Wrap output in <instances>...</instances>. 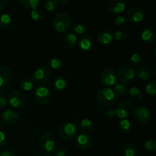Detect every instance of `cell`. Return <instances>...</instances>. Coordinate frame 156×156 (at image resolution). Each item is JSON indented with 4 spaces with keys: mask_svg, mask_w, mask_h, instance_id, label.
<instances>
[{
    "mask_svg": "<svg viewBox=\"0 0 156 156\" xmlns=\"http://www.w3.org/2000/svg\"><path fill=\"white\" fill-rule=\"evenodd\" d=\"M94 127V125H93L92 122L91 120L88 118H85L80 122L79 123V128H80L82 130L85 131H91Z\"/></svg>",
    "mask_w": 156,
    "mask_h": 156,
    "instance_id": "cell-29",
    "label": "cell"
},
{
    "mask_svg": "<svg viewBox=\"0 0 156 156\" xmlns=\"http://www.w3.org/2000/svg\"><path fill=\"white\" fill-rule=\"evenodd\" d=\"M114 92L115 94L116 98H122L123 95L127 93L128 91V88L126 85L122 83H116L114 85Z\"/></svg>",
    "mask_w": 156,
    "mask_h": 156,
    "instance_id": "cell-23",
    "label": "cell"
},
{
    "mask_svg": "<svg viewBox=\"0 0 156 156\" xmlns=\"http://www.w3.org/2000/svg\"><path fill=\"white\" fill-rule=\"evenodd\" d=\"M91 137L87 134H79L76 139V145L79 149L82 150H88L91 147Z\"/></svg>",
    "mask_w": 156,
    "mask_h": 156,
    "instance_id": "cell-15",
    "label": "cell"
},
{
    "mask_svg": "<svg viewBox=\"0 0 156 156\" xmlns=\"http://www.w3.org/2000/svg\"><path fill=\"white\" fill-rule=\"evenodd\" d=\"M133 111L132 102L129 100H123L117 104L115 109V114L118 118L125 119L129 117Z\"/></svg>",
    "mask_w": 156,
    "mask_h": 156,
    "instance_id": "cell-5",
    "label": "cell"
},
{
    "mask_svg": "<svg viewBox=\"0 0 156 156\" xmlns=\"http://www.w3.org/2000/svg\"><path fill=\"white\" fill-rule=\"evenodd\" d=\"M115 98L114 91L110 88H103L98 91L97 101L104 108L111 106L114 103Z\"/></svg>",
    "mask_w": 156,
    "mask_h": 156,
    "instance_id": "cell-4",
    "label": "cell"
},
{
    "mask_svg": "<svg viewBox=\"0 0 156 156\" xmlns=\"http://www.w3.org/2000/svg\"><path fill=\"white\" fill-rule=\"evenodd\" d=\"M5 1H0V11L3 10L5 7Z\"/></svg>",
    "mask_w": 156,
    "mask_h": 156,
    "instance_id": "cell-45",
    "label": "cell"
},
{
    "mask_svg": "<svg viewBox=\"0 0 156 156\" xmlns=\"http://www.w3.org/2000/svg\"><path fill=\"white\" fill-rule=\"evenodd\" d=\"M141 39L146 44H152L155 40V31L154 29L152 27L144 29L141 34Z\"/></svg>",
    "mask_w": 156,
    "mask_h": 156,
    "instance_id": "cell-18",
    "label": "cell"
},
{
    "mask_svg": "<svg viewBox=\"0 0 156 156\" xmlns=\"http://www.w3.org/2000/svg\"><path fill=\"white\" fill-rule=\"evenodd\" d=\"M74 30L77 34H82L87 31V27L84 24H77L75 25Z\"/></svg>",
    "mask_w": 156,
    "mask_h": 156,
    "instance_id": "cell-40",
    "label": "cell"
},
{
    "mask_svg": "<svg viewBox=\"0 0 156 156\" xmlns=\"http://www.w3.org/2000/svg\"><path fill=\"white\" fill-rule=\"evenodd\" d=\"M43 156H52V155L50 153V152H45Z\"/></svg>",
    "mask_w": 156,
    "mask_h": 156,
    "instance_id": "cell-48",
    "label": "cell"
},
{
    "mask_svg": "<svg viewBox=\"0 0 156 156\" xmlns=\"http://www.w3.org/2000/svg\"><path fill=\"white\" fill-rule=\"evenodd\" d=\"M69 2L68 0H60V1L58 2V3H60V4L62 5H66L68 4Z\"/></svg>",
    "mask_w": 156,
    "mask_h": 156,
    "instance_id": "cell-47",
    "label": "cell"
},
{
    "mask_svg": "<svg viewBox=\"0 0 156 156\" xmlns=\"http://www.w3.org/2000/svg\"><path fill=\"white\" fill-rule=\"evenodd\" d=\"M67 85L66 79L63 76H57L53 81V87L58 91H62L66 89Z\"/></svg>",
    "mask_w": 156,
    "mask_h": 156,
    "instance_id": "cell-22",
    "label": "cell"
},
{
    "mask_svg": "<svg viewBox=\"0 0 156 156\" xmlns=\"http://www.w3.org/2000/svg\"><path fill=\"white\" fill-rule=\"evenodd\" d=\"M133 117L138 123L146 124L150 120L151 114L146 107L138 106L133 111Z\"/></svg>",
    "mask_w": 156,
    "mask_h": 156,
    "instance_id": "cell-6",
    "label": "cell"
},
{
    "mask_svg": "<svg viewBox=\"0 0 156 156\" xmlns=\"http://www.w3.org/2000/svg\"><path fill=\"white\" fill-rule=\"evenodd\" d=\"M152 70L150 66L147 65H143L137 69L138 77L142 80H148L152 76Z\"/></svg>",
    "mask_w": 156,
    "mask_h": 156,
    "instance_id": "cell-20",
    "label": "cell"
},
{
    "mask_svg": "<svg viewBox=\"0 0 156 156\" xmlns=\"http://www.w3.org/2000/svg\"><path fill=\"white\" fill-rule=\"evenodd\" d=\"M0 156H16V155L12 151L4 150L0 152Z\"/></svg>",
    "mask_w": 156,
    "mask_h": 156,
    "instance_id": "cell-44",
    "label": "cell"
},
{
    "mask_svg": "<svg viewBox=\"0 0 156 156\" xmlns=\"http://www.w3.org/2000/svg\"><path fill=\"white\" fill-rule=\"evenodd\" d=\"M9 101L11 106L15 108H22L25 104V98L24 94L19 91H13L9 96Z\"/></svg>",
    "mask_w": 156,
    "mask_h": 156,
    "instance_id": "cell-12",
    "label": "cell"
},
{
    "mask_svg": "<svg viewBox=\"0 0 156 156\" xmlns=\"http://www.w3.org/2000/svg\"><path fill=\"white\" fill-rule=\"evenodd\" d=\"M98 42L101 45H108L111 44L114 40L113 34L110 30H103L98 33L97 36Z\"/></svg>",
    "mask_w": 156,
    "mask_h": 156,
    "instance_id": "cell-17",
    "label": "cell"
},
{
    "mask_svg": "<svg viewBox=\"0 0 156 156\" xmlns=\"http://www.w3.org/2000/svg\"><path fill=\"white\" fill-rule=\"evenodd\" d=\"M129 95L130 99L136 102H139L142 101L143 98V94L141 90L138 88V87L133 86L129 89Z\"/></svg>",
    "mask_w": 156,
    "mask_h": 156,
    "instance_id": "cell-24",
    "label": "cell"
},
{
    "mask_svg": "<svg viewBox=\"0 0 156 156\" xmlns=\"http://www.w3.org/2000/svg\"><path fill=\"white\" fill-rule=\"evenodd\" d=\"M72 21L70 17L65 12H59L53 20V26L59 33H65L69 30Z\"/></svg>",
    "mask_w": 156,
    "mask_h": 156,
    "instance_id": "cell-1",
    "label": "cell"
},
{
    "mask_svg": "<svg viewBox=\"0 0 156 156\" xmlns=\"http://www.w3.org/2000/svg\"><path fill=\"white\" fill-rule=\"evenodd\" d=\"M78 47L82 51H88L92 47V41L89 36L80 37L77 41Z\"/></svg>",
    "mask_w": 156,
    "mask_h": 156,
    "instance_id": "cell-19",
    "label": "cell"
},
{
    "mask_svg": "<svg viewBox=\"0 0 156 156\" xmlns=\"http://www.w3.org/2000/svg\"><path fill=\"white\" fill-rule=\"evenodd\" d=\"M6 91H7V88H6L5 86H3L0 88V92H1V94H5Z\"/></svg>",
    "mask_w": 156,
    "mask_h": 156,
    "instance_id": "cell-46",
    "label": "cell"
},
{
    "mask_svg": "<svg viewBox=\"0 0 156 156\" xmlns=\"http://www.w3.org/2000/svg\"><path fill=\"white\" fill-rule=\"evenodd\" d=\"M12 24V18L9 14H2L0 16V27L2 28H7Z\"/></svg>",
    "mask_w": 156,
    "mask_h": 156,
    "instance_id": "cell-28",
    "label": "cell"
},
{
    "mask_svg": "<svg viewBox=\"0 0 156 156\" xmlns=\"http://www.w3.org/2000/svg\"><path fill=\"white\" fill-rule=\"evenodd\" d=\"M49 65H50V66L51 67L52 69H60L61 67L62 66L63 62H62V59H59V58L55 57L49 61Z\"/></svg>",
    "mask_w": 156,
    "mask_h": 156,
    "instance_id": "cell-34",
    "label": "cell"
},
{
    "mask_svg": "<svg viewBox=\"0 0 156 156\" xmlns=\"http://www.w3.org/2000/svg\"><path fill=\"white\" fill-rule=\"evenodd\" d=\"M107 8L108 10L114 14H120L124 12L126 4L121 0H109L107 2Z\"/></svg>",
    "mask_w": 156,
    "mask_h": 156,
    "instance_id": "cell-14",
    "label": "cell"
},
{
    "mask_svg": "<svg viewBox=\"0 0 156 156\" xmlns=\"http://www.w3.org/2000/svg\"><path fill=\"white\" fill-rule=\"evenodd\" d=\"M145 16V12L140 6H132L126 12V18L133 23L140 22Z\"/></svg>",
    "mask_w": 156,
    "mask_h": 156,
    "instance_id": "cell-11",
    "label": "cell"
},
{
    "mask_svg": "<svg viewBox=\"0 0 156 156\" xmlns=\"http://www.w3.org/2000/svg\"><path fill=\"white\" fill-rule=\"evenodd\" d=\"M34 96L35 99L41 105H47L51 99L50 91L47 87L39 86L34 91Z\"/></svg>",
    "mask_w": 156,
    "mask_h": 156,
    "instance_id": "cell-10",
    "label": "cell"
},
{
    "mask_svg": "<svg viewBox=\"0 0 156 156\" xmlns=\"http://www.w3.org/2000/svg\"><path fill=\"white\" fill-rule=\"evenodd\" d=\"M58 133L59 136L66 141L73 140L77 135V128L69 121H64L60 123L58 127Z\"/></svg>",
    "mask_w": 156,
    "mask_h": 156,
    "instance_id": "cell-3",
    "label": "cell"
},
{
    "mask_svg": "<svg viewBox=\"0 0 156 156\" xmlns=\"http://www.w3.org/2000/svg\"><path fill=\"white\" fill-rule=\"evenodd\" d=\"M12 79V71L5 66H0V88L7 85Z\"/></svg>",
    "mask_w": 156,
    "mask_h": 156,
    "instance_id": "cell-16",
    "label": "cell"
},
{
    "mask_svg": "<svg viewBox=\"0 0 156 156\" xmlns=\"http://www.w3.org/2000/svg\"><path fill=\"white\" fill-rule=\"evenodd\" d=\"M51 77V71L46 66L38 68L34 73L32 79L33 82L36 84H44L49 81Z\"/></svg>",
    "mask_w": 156,
    "mask_h": 156,
    "instance_id": "cell-8",
    "label": "cell"
},
{
    "mask_svg": "<svg viewBox=\"0 0 156 156\" xmlns=\"http://www.w3.org/2000/svg\"><path fill=\"white\" fill-rule=\"evenodd\" d=\"M18 2L23 7L32 9V10L37 9V6L40 4V1L38 0H20Z\"/></svg>",
    "mask_w": 156,
    "mask_h": 156,
    "instance_id": "cell-27",
    "label": "cell"
},
{
    "mask_svg": "<svg viewBox=\"0 0 156 156\" xmlns=\"http://www.w3.org/2000/svg\"><path fill=\"white\" fill-rule=\"evenodd\" d=\"M144 148L148 152H155L156 150V141L155 139H150V140H147L145 143Z\"/></svg>",
    "mask_w": 156,
    "mask_h": 156,
    "instance_id": "cell-35",
    "label": "cell"
},
{
    "mask_svg": "<svg viewBox=\"0 0 156 156\" xmlns=\"http://www.w3.org/2000/svg\"><path fill=\"white\" fill-rule=\"evenodd\" d=\"M122 84L127 85L134 82L136 79V73L131 66L123 65L119 67L117 71V76Z\"/></svg>",
    "mask_w": 156,
    "mask_h": 156,
    "instance_id": "cell-2",
    "label": "cell"
},
{
    "mask_svg": "<svg viewBox=\"0 0 156 156\" xmlns=\"http://www.w3.org/2000/svg\"><path fill=\"white\" fill-rule=\"evenodd\" d=\"M114 39L117 41H124L129 38V34L126 31H123V30H117L113 34Z\"/></svg>",
    "mask_w": 156,
    "mask_h": 156,
    "instance_id": "cell-32",
    "label": "cell"
},
{
    "mask_svg": "<svg viewBox=\"0 0 156 156\" xmlns=\"http://www.w3.org/2000/svg\"><path fill=\"white\" fill-rule=\"evenodd\" d=\"M114 24L115 27H124L126 25V20L123 16H118L115 18L114 21Z\"/></svg>",
    "mask_w": 156,
    "mask_h": 156,
    "instance_id": "cell-38",
    "label": "cell"
},
{
    "mask_svg": "<svg viewBox=\"0 0 156 156\" xmlns=\"http://www.w3.org/2000/svg\"><path fill=\"white\" fill-rule=\"evenodd\" d=\"M101 81L102 83L107 86H112L116 84V77L115 73L111 67L106 66L102 69L100 73Z\"/></svg>",
    "mask_w": 156,
    "mask_h": 156,
    "instance_id": "cell-9",
    "label": "cell"
},
{
    "mask_svg": "<svg viewBox=\"0 0 156 156\" xmlns=\"http://www.w3.org/2000/svg\"><path fill=\"white\" fill-rule=\"evenodd\" d=\"M117 128L122 133H127L131 128L130 122L126 119H122L117 122Z\"/></svg>",
    "mask_w": 156,
    "mask_h": 156,
    "instance_id": "cell-25",
    "label": "cell"
},
{
    "mask_svg": "<svg viewBox=\"0 0 156 156\" xmlns=\"http://www.w3.org/2000/svg\"><path fill=\"white\" fill-rule=\"evenodd\" d=\"M115 116V110H109V111H107L105 113V114H104L105 118L108 119V120H111V119L114 118Z\"/></svg>",
    "mask_w": 156,
    "mask_h": 156,
    "instance_id": "cell-41",
    "label": "cell"
},
{
    "mask_svg": "<svg viewBox=\"0 0 156 156\" xmlns=\"http://www.w3.org/2000/svg\"><path fill=\"white\" fill-rule=\"evenodd\" d=\"M67 150L65 147L60 146L53 149V155L54 156H66Z\"/></svg>",
    "mask_w": 156,
    "mask_h": 156,
    "instance_id": "cell-39",
    "label": "cell"
},
{
    "mask_svg": "<svg viewBox=\"0 0 156 156\" xmlns=\"http://www.w3.org/2000/svg\"><path fill=\"white\" fill-rule=\"evenodd\" d=\"M59 3L56 0H48L44 2V9L47 12H53L58 8Z\"/></svg>",
    "mask_w": 156,
    "mask_h": 156,
    "instance_id": "cell-30",
    "label": "cell"
},
{
    "mask_svg": "<svg viewBox=\"0 0 156 156\" xmlns=\"http://www.w3.org/2000/svg\"><path fill=\"white\" fill-rule=\"evenodd\" d=\"M63 44L67 49H71L74 47L77 43V37L76 34L73 33H69L65 35L63 37Z\"/></svg>",
    "mask_w": 156,
    "mask_h": 156,
    "instance_id": "cell-21",
    "label": "cell"
},
{
    "mask_svg": "<svg viewBox=\"0 0 156 156\" xmlns=\"http://www.w3.org/2000/svg\"><path fill=\"white\" fill-rule=\"evenodd\" d=\"M143 61V56L140 53H135L131 56L130 57V62L133 66H136L140 64Z\"/></svg>",
    "mask_w": 156,
    "mask_h": 156,
    "instance_id": "cell-37",
    "label": "cell"
},
{
    "mask_svg": "<svg viewBox=\"0 0 156 156\" xmlns=\"http://www.w3.org/2000/svg\"><path fill=\"white\" fill-rule=\"evenodd\" d=\"M20 85H21V88H22L24 91H28L33 88V82L30 80H29L28 79H23L20 82Z\"/></svg>",
    "mask_w": 156,
    "mask_h": 156,
    "instance_id": "cell-36",
    "label": "cell"
},
{
    "mask_svg": "<svg viewBox=\"0 0 156 156\" xmlns=\"http://www.w3.org/2000/svg\"><path fill=\"white\" fill-rule=\"evenodd\" d=\"M1 117L2 120L5 124L10 125V126L17 124L20 119L19 114L16 111H13V110H5L2 114Z\"/></svg>",
    "mask_w": 156,
    "mask_h": 156,
    "instance_id": "cell-13",
    "label": "cell"
},
{
    "mask_svg": "<svg viewBox=\"0 0 156 156\" xmlns=\"http://www.w3.org/2000/svg\"><path fill=\"white\" fill-rule=\"evenodd\" d=\"M44 12L41 9H33L30 12V17L34 21H41L44 18Z\"/></svg>",
    "mask_w": 156,
    "mask_h": 156,
    "instance_id": "cell-31",
    "label": "cell"
},
{
    "mask_svg": "<svg viewBox=\"0 0 156 156\" xmlns=\"http://www.w3.org/2000/svg\"><path fill=\"white\" fill-rule=\"evenodd\" d=\"M6 144V137L4 132L0 130V149L4 147Z\"/></svg>",
    "mask_w": 156,
    "mask_h": 156,
    "instance_id": "cell-42",
    "label": "cell"
},
{
    "mask_svg": "<svg viewBox=\"0 0 156 156\" xmlns=\"http://www.w3.org/2000/svg\"><path fill=\"white\" fill-rule=\"evenodd\" d=\"M7 99L4 96H0V108H4L7 106Z\"/></svg>",
    "mask_w": 156,
    "mask_h": 156,
    "instance_id": "cell-43",
    "label": "cell"
},
{
    "mask_svg": "<svg viewBox=\"0 0 156 156\" xmlns=\"http://www.w3.org/2000/svg\"><path fill=\"white\" fill-rule=\"evenodd\" d=\"M39 146L46 152H52L56 146V139L54 136L50 133L43 134L39 140Z\"/></svg>",
    "mask_w": 156,
    "mask_h": 156,
    "instance_id": "cell-7",
    "label": "cell"
},
{
    "mask_svg": "<svg viewBox=\"0 0 156 156\" xmlns=\"http://www.w3.org/2000/svg\"><path fill=\"white\" fill-rule=\"evenodd\" d=\"M145 91L148 94L151 96H155L156 94V82L155 81H151L146 85Z\"/></svg>",
    "mask_w": 156,
    "mask_h": 156,
    "instance_id": "cell-33",
    "label": "cell"
},
{
    "mask_svg": "<svg viewBox=\"0 0 156 156\" xmlns=\"http://www.w3.org/2000/svg\"><path fill=\"white\" fill-rule=\"evenodd\" d=\"M124 156H136L137 154L136 146L133 143H127L123 147Z\"/></svg>",
    "mask_w": 156,
    "mask_h": 156,
    "instance_id": "cell-26",
    "label": "cell"
}]
</instances>
